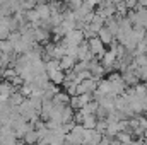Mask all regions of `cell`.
<instances>
[{"label": "cell", "instance_id": "obj_1", "mask_svg": "<svg viewBox=\"0 0 147 145\" xmlns=\"http://www.w3.org/2000/svg\"><path fill=\"white\" fill-rule=\"evenodd\" d=\"M94 58V55L89 51V44L87 41H82L77 46V62H91Z\"/></svg>", "mask_w": 147, "mask_h": 145}, {"label": "cell", "instance_id": "obj_2", "mask_svg": "<svg viewBox=\"0 0 147 145\" xmlns=\"http://www.w3.org/2000/svg\"><path fill=\"white\" fill-rule=\"evenodd\" d=\"M46 75H48V80L57 87H60L65 82V72H62V70H55V72H50Z\"/></svg>", "mask_w": 147, "mask_h": 145}, {"label": "cell", "instance_id": "obj_3", "mask_svg": "<svg viewBox=\"0 0 147 145\" xmlns=\"http://www.w3.org/2000/svg\"><path fill=\"white\" fill-rule=\"evenodd\" d=\"M98 39H99V41L105 44V48H106V46H110L111 43L115 41V36L111 34V33L106 29V28H105V26H103V28L98 31Z\"/></svg>", "mask_w": 147, "mask_h": 145}, {"label": "cell", "instance_id": "obj_4", "mask_svg": "<svg viewBox=\"0 0 147 145\" xmlns=\"http://www.w3.org/2000/svg\"><path fill=\"white\" fill-rule=\"evenodd\" d=\"M115 62H116V55H115V51L106 50V53H105V56L101 58V62H99V63L103 65V68H113Z\"/></svg>", "mask_w": 147, "mask_h": 145}, {"label": "cell", "instance_id": "obj_5", "mask_svg": "<svg viewBox=\"0 0 147 145\" xmlns=\"http://www.w3.org/2000/svg\"><path fill=\"white\" fill-rule=\"evenodd\" d=\"M69 103H70V97H69L63 91L57 92L55 97H53V104H55V106H69Z\"/></svg>", "mask_w": 147, "mask_h": 145}, {"label": "cell", "instance_id": "obj_6", "mask_svg": "<svg viewBox=\"0 0 147 145\" xmlns=\"http://www.w3.org/2000/svg\"><path fill=\"white\" fill-rule=\"evenodd\" d=\"M75 58H70V56H63L62 60H60V70L62 72H69V70H72L74 65H75Z\"/></svg>", "mask_w": 147, "mask_h": 145}, {"label": "cell", "instance_id": "obj_7", "mask_svg": "<svg viewBox=\"0 0 147 145\" xmlns=\"http://www.w3.org/2000/svg\"><path fill=\"white\" fill-rule=\"evenodd\" d=\"M96 123H98V119H96V116L94 114H89V116H84V119H82V126H84V130H94L96 128Z\"/></svg>", "mask_w": 147, "mask_h": 145}, {"label": "cell", "instance_id": "obj_8", "mask_svg": "<svg viewBox=\"0 0 147 145\" xmlns=\"http://www.w3.org/2000/svg\"><path fill=\"white\" fill-rule=\"evenodd\" d=\"M22 142L26 145H36L39 142V137H38V132L34 130H31V132H28L24 137H22Z\"/></svg>", "mask_w": 147, "mask_h": 145}, {"label": "cell", "instance_id": "obj_9", "mask_svg": "<svg viewBox=\"0 0 147 145\" xmlns=\"http://www.w3.org/2000/svg\"><path fill=\"white\" fill-rule=\"evenodd\" d=\"M98 106H99V104H98L96 101H91L89 104H86V106H84L82 109H79V113H80L82 116H89V114H96V109H98Z\"/></svg>", "mask_w": 147, "mask_h": 145}, {"label": "cell", "instance_id": "obj_10", "mask_svg": "<svg viewBox=\"0 0 147 145\" xmlns=\"http://www.w3.org/2000/svg\"><path fill=\"white\" fill-rule=\"evenodd\" d=\"M115 140H116V142H120V144H123V145H132V142H134V137H132L130 133L118 132V133H116V137H115Z\"/></svg>", "mask_w": 147, "mask_h": 145}, {"label": "cell", "instance_id": "obj_11", "mask_svg": "<svg viewBox=\"0 0 147 145\" xmlns=\"http://www.w3.org/2000/svg\"><path fill=\"white\" fill-rule=\"evenodd\" d=\"M55 70H60V62H57V60L45 62V72L50 73V72H55Z\"/></svg>", "mask_w": 147, "mask_h": 145}, {"label": "cell", "instance_id": "obj_12", "mask_svg": "<svg viewBox=\"0 0 147 145\" xmlns=\"http://www.w3.org/2000/svg\"><path fill=\"white\" fill-rule=\"evenodd\" d=\"M7 101H9V104H10L12 108H17V106H21V103L24 101V97H22L19 92H16V94H12V96H10Z\"/></svg>", "mask_w": 147, "mask_h": 145}, {"label": "cell", "instance_id": "obj_13", "mask_svg": "<svg viewBox=\"0 0 147 145\" xmlns=\"http://www.w3.org/2000/svg\"><path fill=\"white\" fill-rule=\"evenodd\" d=\"M0 53H14V44L9 41V39H3L0 41Z\"/></svg>", "mask_w": 147, "mask_h": 145}, {"label": "cell", "instance_id": "obj_14", "mask_svg": "<svg viewBox=\"0 0 147 145\" xmlns=\"http://www.w3.org/2000/svg\"><path fill=\"white\" fill-rule=\"evenodd\" d=\"M86 70H87V62H75V65H74V68H72V72L75 75L80 72H86Z\"/></svg>", "mask_w": 147, "mask_h": 145}, {"label": "cell", "instance_id": "obj_15", "mask_svg": "<svg viewBox=\"0 0 147 145\" xmlns=\"http://www.w3.org/2000/svg\"><path fill=\"white\" fill-rule=\"evenodd\" d=\"M0 55H2V53H0Z\"/></svg>", "mask_w": 147, "mask_h": 145}]
</instances>
